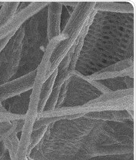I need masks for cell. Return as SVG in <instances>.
Wrapping results in <instances>:
<instances>
[{"instance_id": "1", "label": "cell", "mask_w": 136, "mask_h": 160, "mask_svg": "<svg viewBox=\"0 0 136 160\" xmlns=\"http://www.w3.org/2000/svg\"><path fill=\"white\" fill-rule=\"evenodd\" d=\"M134 120L109 121L86 116L47 125L30 160H133Z\"/></svg>"}, {"instance_id": "2", "label": "cell", "mask_w": 136, "mask_h": 160, "mask_svg": "<svg viewBox=\"0 0 136 160\" xmlns=\"http://www.w3.org/2000/svg\"><path fill=\"white\" fill-rule=\"evenodd\" d=\"M134 13L95 9L76 63L77 72L91 76L134 57Z\"/></svg>"}, {"instance_id": "3", "label": "cell", "mask_w": 136, "mask_h": 160, "mask_svg": "<svg viewBox=\"0 0 136 160\" xmlns=\"http://www.w3.org/2000/svg\"><path fill=\"white\" fill-rule=\"evenodd\" d=\"M47 9L48 5L23 22L21 62L15 79L36 71L44 57L49 43L47 36Z\"/></svg>"}, {"instance_id": "4", "label": "cell", "mask_w": 136, "mask_h": 160, "mask_svg": "<svg viewBox=\"0 0 136 160\" xmlns=\"http://www.w3.org/2000/svg\"><path fill=\"white\" fill-rule=\"evenodd\" d=\"M103 93L85 77L73 71L59 90L56 109L82 106Z\"/></svg>"}, {"instance_id": "5", "label": "cell", "mask_w": 136, "mask_h": 160, "mask_svg": "<svg viewBox=\"0 0 136 160\" xmlns=\"http://www.w3.org/2000/svg\"><path fill=\"white\" fill-rule=\"evenodd\" d=\"M22 24L15 32L0 53V85L14 79L19 71L24 36Z\"/></svg>"}, {"instance_id": "6", "label": "cell", "mask_w": 136, "mask_h": 160, "mask_svg": "<svg viewBox=\"0 0 136 160\" xmlns=\"http://www.w3.org/2000/svg\"><path fill=\"white\" fill-rule=\"evenodd\" d=\"M36 73L37 70L0 85V103L32 89Z\"/></svg>"}, {"instance_id": "7", "label": "cell", "mask_w": 136, "mask_h": 160, "mask_svg": "<svg viewBox=\"0 0 136 160\" xmlns=\"http://www.w3.org/2000/svg\"><path fill=\"white\" fill-rule=\"evenodd\" d=\"M62 3L49 2L47 9V36L49 42L60 36Z\"/></svg>"}, {"instance_id": "8", "label": "cell", "mask_w": 136, "mask_h": 160, "mask_svg": "<svg viewBox=\"0 0 136 160\" xmlns=\"http://www.w3.org/2000/svg\"><path fill=\"white\" fill-rule=\"evenodd\" d=\"M31 94L32 91L29 90V91L22 93L19 96L5 101V102H8V106L6 107V109L9 112L12 113V114L26 116L28 110H29Z\"/></svg>"}, {"instance_id": "9", "label": "cell", "mask_w": 136, "mask_h": 160, "mask_svg": "<svg viewBox=\"0 0 136 160\" xmlns=\"http://www.w3.org/2000/svg\"><path fill=\"white\" fill-rule=\"evenodd\" d=\"M32 129V124L29 122L25 123L21 132L19 147L12 160H29V148Z\"/></svg>"}, {"instance_id": "10", "label": "cell", "mask_w": 136, "mask_h": 160, "mask_svg": "<svg viewBox=\"0 0 136 160\" xmlns=\"http://www.w3.org/2000/svg\"><path fill=\"white\" fill-rule=\"evenodd\" d=\"M95 9L98 11L121 13H134V7L129 2H95Z\"/></svg>"}, {"instance_id": "11", "label": "cell", "mask_w": 136, "mask_h": 160, "mask_svg": "<svg viewBox=\"0 0 136 160\" xmlns=\"http://www.w3.org/2000/svg\"><path fill=\"white\" fill-rule=\"evenodd\" d=\"M19 2H3L0 7V28L9 22L16 15Z\"/></svg>"}, {"instance_id": "12", "label": "cell", "mask_w": 136, "mask_h": 160, "mask_svg": "<svg viewBox=\"0 0 136 160\" xmlns=\"http://www.w3.org/2000/svg\"><path fill=\"white\" fill-rule=\"evenodd\" d=\"M24 123L25 119L13 122H7L1 124L0 125V139L9 134V132H11L15 129H18L22 131L23 126H24Z\"/></svg>"}, {"instance_id": "13", "label": "cell", "mask_w": 136, "mask_h": 160, "mask_svg": "<svg viewBox=\"0 0 136 160\" xmlns=\"http://www.w3.org/2000/svg\"><path fill=\"white\" fill-rule=\"evenodd\" d=\"M24 119H26V116L12 114L9 112H0V125L3 123L13 122Z\"/></svg>"}, {"instance_id": "14", "label": "cell", "mask_w": 136, "mask_h": 160, "mask_svg": "<svg viewBox=\"0 0 136 160\" xmlns=\"http://www.w3.org/2000/svg\"><path fill=\"white\" fill-rule=\"evenodd\" d=\"M14 34V32L12 33V34L9 35V36H6V37H4L3 39H2L0 40V53L2 52V51L3 49H4V48L6 47V44L8 43V42H9V40L10 39V38L12 37V36Z\"/></svg>"}, {"instance_id": "15", "label": "cell", "mask_w": 136, "mask_h": 160, "mask_svg": "<svg viewBox=\"0 0 136 160\" xmlns=\"http://www.w3.org/2000/svg\"><path fill=\"white\" fill-rule=\"evenodd\" d=\"M0 160H12L9 152H7V150L2 155L1 157H0Z\"/></svg>"}, {"instance_id": "16", "label": "cell", "mask_w": 136, "mask_h": 160, "mask_svg": "<svg viewBox=\"0 0 136 160\" xmlns=\"http://www.w3.org/2000/svg\"><path fill=\"white\" fill-rule=\"evenodd\" d=\"M6 151V149H5V147L3 146L2 142V141H1V139H0V157H1L2 155Z\"/></svg>"}, {"instance_id": "17", "label": "cell", "mask_w": 136, "mask_h": 160, "mask_svg": "<svg viewBox=\"0 0 136 160\" xmlns=\"http://www.w3.org/2000/svg\"><path fill=\"white\" fill-rule=\"evenodd\" d=\"M2 3H3V2H0V7H1V6H2Z\"/></svg>"}, {"instance_id": "18", "label": "cell", "mask_w": 136, "mask_h": 160, "mask_svg": "<svg viewBox=\"0 0 136 160\" xmlns=\"http://www.w3.org/2000/svg\"><path fill=\"white\" fill-rule=\"evenodd\" d=\"M29 160H30V159H29Z\"/></svg>"}]
</instances>
